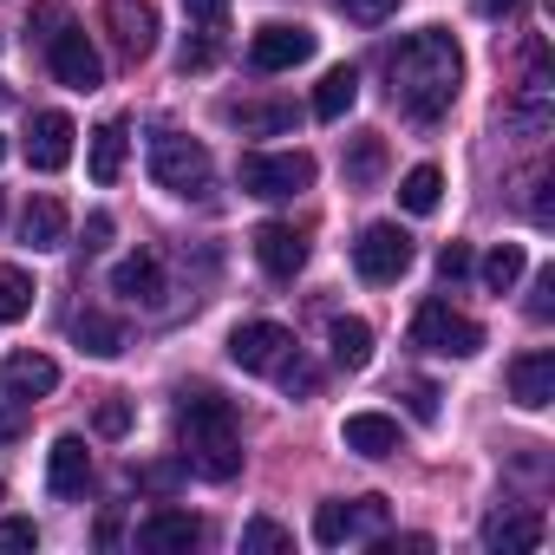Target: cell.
<instances>
[{"instance_id": "1", "label": "cell", "mask_w": 555, "mask_h": 555, "mask_svg": "<svg viewBox=\"0 0 555 555\" xmlns=\"http://www.w3.org/2000/svg\"><path fill=\"white\" fill-rule=\"evenodd\" d=\"M457 86H464V53H457V40H451L444 27H425V34H412V40L392 53V99H399L418 125L444 118L451 99H457Z\"/></svg>"}, {"instance_id": "2", "label": "cell", "mask_w": 555, "mask_h": 555, "mask_svg": "<svg viewBox=\"0 0 555 555\" xmlns=\"http://www.w3.org/2000/svg\"><path fill=\"white\" fill-rule=\"evenodd\" d=\"M177 425H183V457H190V470H196V477L229 483V477L242 470L235 412H229V399H222V392L190 386V392H183V405H177Z\"/></svg>"}, {"instance_id": "3", "label": "cell", "mask_w": 555, "mask_h": 555, "mask_svg": "<svg viewBox=\"0 0 555 555\" xmlns=\"http://www.w3.org/2000/svg\"><path fill=\"white\" fill-rule=\"evenodd\" d=\"M314 183V157L308 151H248L242 157V190L268 196V203H288Z\"/></svg>"}, {"instance_id": "4", "label": "cell", "mask_w": 555, "mask_h": 555, "mask_svg": "<svg viewBox=\"0 0 555 555\" xmlns=\"http://www.w3.org/2000/svg\"><path fill=\"white\" fill-rule=\"evenodd\" d=\"M151 177H157L170 196H209V151H203L196 138L157 131V138H151Z\"/></svg>"}, {"instance_id": "5", "label": "cell", "mask_w": 555, "mask_h": 555, "mask_svg": "<svg viewBox=\"0 0 555 555\" xmlns=\"http://www.w3.org/2000/svg\"><path fill=\"white\" fill-rule=\"evenodd\" d=\"M412 347H425V353H438V360H470V353L483 347V327L464 321L451 301H425L418 321H412Z\"/></svg>"}, {"instance_id": "6", "label": "cell", "mask_w": 555, "mask_h": 555, "mask_svg": "<svg viewBox=\"0 0 555 555\" xmlns=\"http://www.w3.org/2000/svg\"><path fill=\"white\" fill-rule=\"evenodd\" d=\"M353 268H360V282H373V288L399 282V274L412 268V235H405L399 222H373V229H360V242H353Z\"/></svg>"}, {"instance_id": "7", "label": "cell", "mask_w": 555, "mask_h": 555, "mask_svg": "<svg viewBox=\"0 0 555 555\" xmlns=\"http://www.w3.org/2000/svg\"><path fill=\"white\" fill-rule=\"evenodd\" d=\"M47 66H53V79L73 86V92H99V86H105V60H99V47H92L79 27H60V34L47 40Z\"/></svg>"}, {"instance_id": "8", "label": "cell", "mask_w": 555, "mask_h": 555, "mask_svg": "<svg viewBox=\"0 0 555 555\" xmlns=\"http://www.w3.org/2000/svg\"><path fill=\"white\" fill-rule=\"evenodd\" d=\"M288 353H295V334L274 327V321H248V327L229 334V360H235L242 373H274Z\"/></svg>"}, {"instance_id": "9", "label": "cell", "mask_w": 555, "mask_h": 555, "mask_svg": "<svg viewBox=\"0 0 555 555\" xmlns=\"http://www.w3.org/2000/svg\"><path fill=\"white\" fill-rule=\"evenodd\" d=\"M248 60L261 73H295L301 60H314V34L308 27H288V21H268L255 40H248Z\"/></svg>"}, {"instance_id": "10", "label": "cell", "mask_w": 555, "mask_h": 555, "mask_svg": "<svg viewBox=\"0 0 555 555\" xmlns=\"http://www.w3.org/2000/svg\"><path fill=\"white\" fill-rule=\"evenodd\" d=\"M105 27H112L125 60H151L157 53V8L151 0H105Z\"/></svg>"}, {"instance_id": "11", "label": "cell", "mask_w": 555, "mask_h": 555, "mask_svg": "<svg viewBox=\"0 0 555 555\" xmlns=\"http://www.w3.org/2000/svg\"><path fill=\"white\" fill-rule=\"evenodd\" d=\"M255 261L274 274V282H295V274L308 268V235L295 222H261L255 229Z\"/></svg>"}, {"instance_id": "12", "label": "cell", "mask_w": 555, "mask_h": 555, "mask_svg": "<svg viewBox=\"0 0 555 555\" xmlns=\"http://www.w3.org/2000/svg\"><path fill=\"white\" fill-rule=\"evenodd\" d=\"M196 542H203V522L190 509H151L138 522V548H151V555H190Z\"/></svg>"}, {"instance_id": "13", "label": "cell", "mask_w": 555, "mask_h": 555, "mask_svg": "<svg viewBox=\"0 0 555 555\" xmlns=\"http://www.w3.org/2000/svg\"><path fill=\"white\" fill-rule=\"evenodd\" d=\"M73 138H79V131H73V118H66V112H40V118H34V131H27V164H34V170H47V177H53V170H66V164H73Z\"/></svg>"}, {"instance_id": "14", "label": "cell", "mask_w": 555, "mask_h": 555, "mask_svg": "<svg viewBox=\"0 0 555 555\" xmlns=\"http://www.w3.org/2000/svg\"><path fill=\"white\" fill-rule=\"evenodd\" d=\"M509 125H516L522 138H548V125H555V86H548V73H542V66H535V73L516 86Z\"/></svg>"}, {"instance_id": "15", "label": "cell", "mask_w": 555, "mask_h": 555, "mask_svg": "<svg viewBox=\"0 0 555 555\" xmlns=\"http://www.w3.org/2000/svg\"><path fill=\"white\" fill-rule=\"evenodd\" d=\"M86 483H92V451H86V438H60L53 451H47V490L53 496H86Z\"/></svg>"}, {"instance_id": "16", "label": "cell", "mask_w": 555, "mask_h": 555, "mask_svg": "<svg viewBox=\"0 0 555 555\" xmlns=\"http://www.w3.org/2000/svg\"><path fill=\"white\" fill-rule=\"evenodd\" d=\"M60 386V366L47 360V353H8V360H0V392H14V399H47Z\"/></svg>"}, {"instance_id": "17", "label": "cell", "mask_w": 555, "mask_h": 555, "mask_svg": "<svg viewBox=\"0 0 555 555\" xmlns=\"http://www.w3.org/2000/svg\"><path fill=\"white\" fill-rule=\"evenodd\" d=\"M112 295H125L138 308H164V261L157 255H125L112 268Z\"/></svg>"}, {"instance_id": "18", "label": "cell", "mask_w": 555, "mask_h": 555, "mask_svg": "<svg viewBox=\"0 0 555 555\" xmlns=\"http://www.w3.org/2000/svg\"><path fill=\"white\" fill-rule=\"evenodd\" d=\"M509 399H516L522 412H542V405L555 399V353H522V360L509 366Z\"/></svg>"}, {"instance_id": "19", "label": "cell", "mask_w": 555, "mask_h": 555, "mask_svg": "<svg viewBox=\"0 0 555 555\" xmlns=\"http://www.w3.org/2000/svg\"><path fill=\"white\" fill-rule=\"evenodd\" d=\"M340 444L360 451V457H392V451H399V418H386V412H353V418L340 425Z\"/></svg>"}, {"instance_id": "20", "label": "cell", "mask_w": 555, "mask_h": 555, "mask_svg": "<svg viewBox=\"0 0 555 555\" xmlns=\"http://www.w3.org/2000/svg\"><path fill=\"white\" fill-rule=\"evenodd\" d=\"M21 242L27 248H66V203L60 196H34L27 203V216H21Z\"/></svg>"}, {"instance_id": "21", "label": "cell", "mask_w": 555, "mask_h": 555, "mask_svg": "<svg viewBox=\"0 0 555 555\" xmlns=\"http://www.w3.org/2000/svg\"><path fill=\"white\" fill-rule=\"evenodd\" d=\"M535 542H542V516H535V509H496V516L483 522V548L516 555V548H535Z\"/></svg>"}, {"instance_id": "22", "label": "cell", "mask_w": 555, "mask_h": 555, "mask_svg": "<svg viewBox=\"0 0 555 555\" xmlns=\"http://www.w3.org/2000/svg\"><path fill=\"white\" fill-rule=\"evenodd\" d=\"M73 340H79V353H92V360H118V353H125V327H118L112 314H99V308L73 314Z\"/></svg>"}, {"instance_id": "23", "label": "cell", "mask_w": 555, "mask_h": 555, "mask_svg": "<svg viewBox=\"0 0 555 555\" xmlns=\"http://www.w3.org/2000/svg\"><path fill=\"white\" fill-rule=\"evenodd\" d=\"M327 353H334V366L360 373V366L373 360V327H366V321H353V314H340V321L327 327Z\"/></svg>"}, {"instance_id": "24", "label": "cell", "mask_w": 555, "mask_h": 555, "mask_svg": "<svg viewBox=\"0 0 555 555\" xmlns=\"http://www.w3.org/2000/svg\"><path fill=\"white\" fill-rule=\"evenodd\" d=\"M353 99H360V73H353V66H334V73L314 86V118H327V125H334V118H347V112H353Z\"/></svg>"}, {"instance_id": "25", "label": "cell", "mask_w": 555, "mask_h": 555, "mask_svg": "<svg viewBox=\"0 0 555 555\" xmlns=\"http://www.w3.org/2000/svg\"><path fill=\"white\" fill-rule=\"evenodd\" d=\"M92 183H118V170H125V125L112 118V125H99L92 131Z\"/></svg>"}, {"instance_id": "26", "label": "cell", "mask_w": 555, "mask_h": 555, "mask_svg": "<svg viewBox=\"0 0 555 555\" xmlns=\"http://www.w3.org/2000/svg\"><path fill=\"white\" fill-rule=\"evenodd\" d=\"M438 196H444V170H438V164H418V170L399 177V203H405L412 216H431Z\"/></svg>"}, {"instance_id": "27", "label": "cell", "mask_w": 555, "mask_h": 555, "mask_svg": "<svg viewBox=\"0 0 555 555\" xmlns=\"http://www.w3.org/2000/svg\"><path fill=\"white\" fill-rule=\"evenodd\" d=\"M522 268H529V255H522L516 242H496V248L483 255V288H490V295H509V288L522 282Z\"/></svg>"}, {"instance_id": "28", "label": "cell", "mask_w": 555, "mask_h": 555, "mask_svg": "<svg viewBox=\"0 0 555 555\" xmlns=\"http://www.w3.org/2000/svg\"><path fill=\"white\" fill-rule=\"evenodd\" d=\"M34 314V274L27 268H0V327H14Z\"/></svg>"}, {"instance_id": "29", "label": "cell", "mask_w": 555, "mask_h": 555, "mask_svg": "<svg viewBox=\"0 0 555 555\" xmlns=\"http://www.w3.org/2000/svg\"><path fill=\"white\" fill-rule=\"evenodd\" d=\"M248 138H274V131H295V105H235L229 112Z\"/></svg>"}, {"instance_id": "30", "label": "cell", "mask_w": 555, "mask_h": 555, "mask_svg": "<svg viewBox=\"0 0 555 555\" xmlns=\"http://www.w3.org/2000/svg\"><path fill=\"white\" fill-rule=\"evenodd\" d=\"M295 548V535L274 522V516H255V522H242V555H288Z\"/></svg>"}, {"instance_id": "31", "label": "cell", "mask_w": 555, "mask_h": 555, "mask_svg": "<svg viewBox=\"0 0 555 555\" xmlns=\"http://www.w3.org/2000/svg\"><path fill=\"white\" fill-rule=\"evenodd\" d=\"M379 170H386V144L366 131V138H353V151H347V183H379Z\"/></svg>"}, {"instance_id": "32", "label": "cell", "mask_w": 555, "mask_h": 555, "mask_svg": "<svg viewBox=\"0 0 555 555\" xmlns=\"http://www.w3.org/2000/svg\"><path fill=\"white\" fill-rule=\"evenodd\" d=\"M347 535H353V503H321L314 509V542L321 548H340Z\"/></svg>"}, {"instance_id": "33", "label": "cell", "mask_w": 555, "mask_h": 555, "mask_svg": "<svg viewBox=\"0 0 555 555\" xmlns=\"http://www.w3.org/2000/svg\"><path fill=\"white\" fill-rule=\"evenodd\" d=\"M21 548H40V529L27 516H0V555H21Z\"/></svg>"}, {"instance_id": "34", "label": "cell", "mask_w": 555, "mask_h": 555, "mask_svg": "<svg viewBox=\"0 0 555 555\" xmlns=\"http://www.w3.org/2000/svg\"><path fill=\"white\" fill-rule=\"evenodd\" d=\"M274 373H282V386H288V392H314V386H321V373H314L301 353H288L282 366H274Z\"/></svg>"}, {"instance_id": "35", "label": "cell", "mask_w": 555, "mask_h": 555, "mask_svg": "<svg viewBox=\"0 0 555 555\" xmlns=\"http://www.w3.org/2000/svg\"><path fill=\"white\" fill-rule=\"evenodd\" d=\"M392 8H399V0H340V14H347V21H366V27H379Z\"/></svg>"}, {"instance_id": "36", "label": "cell", "mask_w": 555, "mask_h": 555, "mask_svg": "<svg viewBox=\"0 0 555 555\" xmlns=\"http://www.w3.org/2000/svg\"><path fill=\"white\" fill-rule=\"evenodd\" d=\"M21 425H27V399L0 392V444H8V438H21Z\"/></svg>"}, {"instance_id": "37", "label": "cell", "mask_w": 555, "mask_h": 555, "mask_svg": "<svg viewBox=\"0 0 555 555\" xmlns=\"http://www.w3.org/2000/svg\"><path fill=\"white\" fill-rule=\"evenodd\" d=\"M99 431H105V438H125V431H131V405H125V399H105V405H99Z\"/></svg>"}, {"instance_id": "38", "label": "cell", "mask_w": 555, "mask_h": 555, "mask_svg": "<svg viewBox=\"0 0 555 555\" xmlns=\"http://www.w3.org/2000/svg\"><path fill=\"white\" fill-rule=\"evenodd\" d=\"M438 274H444V282L470 274V248H464V242H444V248H438Z\"/></svg>"}, {"instance_id": "39", "label": "cell", "mask_w": 555, "mask_h": 555, "mask_svg": "<svg viewBox=\"0 0 555 555\" xmlns=\"http://www.w3.org/2000/svg\"><path fill=\"white\" fill-rule=\"evenodd\" d=\"M529 314H535V321H548V314H555V268H548V274H535V295H529Z\"/></svg>"}, {"instance_id": "40", "label": "cell", "mask_w": 555, "mask_h": 555, "mask_svg": "<svg viewBox=\"0 0 555 555\" xmlns=\"http://www.w3.org/2000/svg\"><path fill=\"white\" fill-rule=\"evenodd\" d=\"M27 21H34V27H47V34H40V40H53V34H60V27H73V21H66V8H53V0H40V8H34V14H27Z\"/></svg>"}, {"instance_id": "41", "label": "cell", "mask_w": 555, "mask_h": 555, "mask_svg": "<svg viewBox=\"0 0 555 555\" xmlns=\"http://www.w3.org/2000/svg\"><path fill=\"white\" fill-rule=\"evenodd\" d=\"M209 60H216V47H209V40H183V53H177V66H183V73H203Z\"/></svg>"}, {"instance_id": "42", "label": "cell", "mask_w": 555, "mask_h": 555, "mask_svg": "<svg viewBox=\"0 0 555 555\" xmlns=\"http://www.w3.org/2000/svg\"><path fill=\"white\" fill-rule=\"evenodd\" d=\"M412 418H418V425H431V418H438V386H425V379L412 386Z\"/></svg>"}, {"instance_id": "43", "label": "cell", "mask_w": 555, "mask_h": 555, "mask_svg": "<svg viewBox=\"0 0 555 555\" xmlns=\"http://www.w3.org/2000/svg\"><path fill=\"white\" fill-rule=\"evenodd\" d=\"M386 522V496H360L353 503V529H379Z\"/></svg>"}, {"instance_id": "44", "label": "cell", "mask_w": 555, "mask_h": 555, "mask_svg": "<svg viewBox=\"0 0 555 555\" xmlns=\"http://www.w3.org/2000/svg\"><path fill=\"white\" fill-rule=\"evenodd\" d=\"M183 8H190V21H203V27H216V21L229 14V0H183Z\"/></svg>"}, {"instance_id": "45", "label": "cell", "mask_w": 555, "mask_h": 555, "mask_svg": "<svg viewBox=\"0 0 555 555\" xmlns=\"http://www.w3.org/2000/svg\"><path fill=\"white\" fill-rule=\"evenodd\" d=\"M105 242H112V216H105V209H99V216H92V222H86V248H105Z\"/></svg>"}, {"instance_id": "46", "label": "cell", "mask_w": 555, "mask_h": 555, "mask_svg": "<svg viewBox=\"0 0 555 555\" xmlns=\"http://www.w3.org/2000/svg\"><path fill=\"white\" fill-rule=\"evenodd\" d=\"M529 216L548 222V177H535V196H529Z\"/></svg>"}, {"instance_id": "47", "label": "cell", "mask_w": 555, "mask_h": 555, "mask_svg": "<svg viewBox=\"0 0 555 555\" xmlns=\"http://www.w3.org/2000/svg\"><path fill=\"white\" fill-rule=\"evenodd\" d=\"M522 0H483V14H516Z\"/></svg>"}, {"instance_id": "48", "label": "cell", "mask_w": 555, "mask_h": 555, "mask_svg": "<svg viewBox=\"0 0 555 555\" xmlns=\"http://www.w3.org/2000/svg\"><path fill=\"white\" fill-rule=\"evenodd\" d=\"M0 157H8V138H0Z\"/></svg>"}, {"instance_id": "49", "label": "cell", "mask_w": 555, "mask_h": 555, "mask_svg": "<svg viewBox=\"0 0 555 555\" xmlns=\"http://www.w3.org/2000/svg\"><path fill=\"white\" fill-rule=\"evenodd\" d=\"M0 216H8V203H0Z\"/></svg>"}, {"instance_id": "50", "label": "cell", "mask_w": 555, "mask_h": 555, "mask_svg": "<svg viewBox=\"0 0 555 555\" xmlns=\"http://www.w3.org/2000/svg\"><path fill=\"white\" fill-rule=\"evenodd\" d=\"M0 496H8V490H0Z\"/></svg>"}]
</instances>
